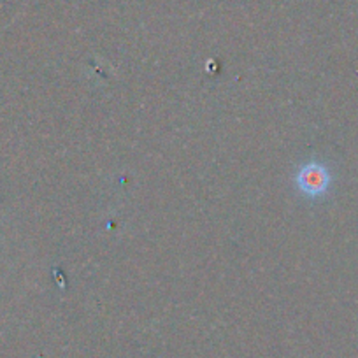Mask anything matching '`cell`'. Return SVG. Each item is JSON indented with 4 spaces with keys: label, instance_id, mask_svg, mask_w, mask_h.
I'll use <instances>...</instances> for the list:
<instances>
[{
    "label": "cell",
    "instance_id": "6da1fadb",
    "mask_svg": "<svg viewBox=\"0 0 358 358\" xmlns=\"http://www.w3.org/2000/svg\"><path fill=\"white\" fill-rule=\"evenodd\" d=\"M295 181H297L299 190L306 197H322L329 192L330 183H332V174L323 164L309 162V164L302 165Z\"/></svg>",
    "mask_w": 358,
    "mask_h": 358
}]
</instances>
